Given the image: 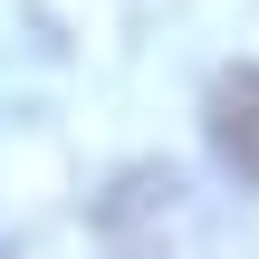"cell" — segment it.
I'll return each instance as SVG.
<instances>
[{"label": "cell", "mask_w": 259, "mask_h": 259, "mask_svg": "<svg viewBox=\"0 0 259 259\" xmlns=\"http://www.w3.org/2000/svg\"><path fill=\"white\" fill-rule=\"evenodd\" d=\"M202 125H211V154H221V173L259 192V67H221L211 77V106H202Z\"/></svg>", "instance_id": "obj_1"}]
</instances>
